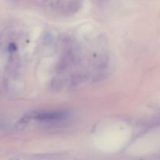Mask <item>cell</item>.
Here are the masks:
<instances>
[{
    "instance_id": "cell-1",
    "label": "cell",
    "mask_w": 160,
    "mask_h": 160,
    "mask_svg": "<svg viewBox=\"0 0 160 160\" xmlns=\"http://www.w3.org/2000/svg\"><path fill=\"white\" fill-rule=\"evenodd\" d=\"M68 117V113L64 111H41L32 112L26 115L21 120L20 124H23L27 120H39L41 122H58L64 120Z\"/></svg>"
}]
</instances>
